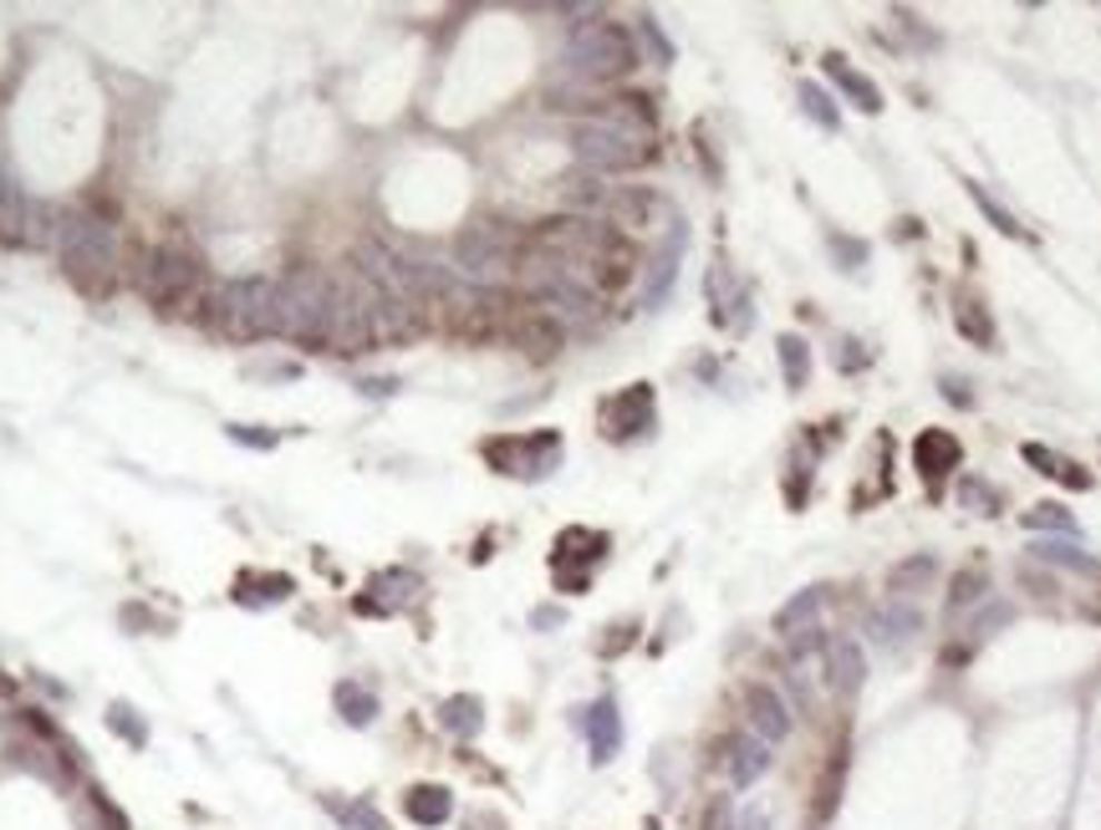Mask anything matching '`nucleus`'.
Returning a JSON list of instances; mask_svg holds the SVG:
<instances>
[{
  "instance_id": "1",
  "label": "nucleus",
  "mask_w": 1101,
  "mask_h": 830,
  "mask_svg": "<svg viewBox=\"0 0 1101 830\" xmlns=\"http://www.w3.org/2000/svg\"><path fill=\"white\" fill-rule=\"evenodd\" d=\"M194 316L225 342L286 337V302H281V280H271V276L215 280L205 290V302L194 306Z\"/></svg>"
},
{
  "instance_id": "2",
  "label": "nucleus",
  "mask_w": 1101,
  "mask_h": 830,
  "mask_svg": "<svg viewBox=\"0 0 1101 830\" xmlns=\"http://www.w3.org/2000/svg\"><path fill=\"white\" fill-rule=\"evenodd\" d=\"M57 255L61 270L82 296H108L118 280V235L108 219L87 215V209H57Z\"/></svg>"
},
{
  "instance_id": "3",
  "label": "nucleus",
  "mask_w": 1101,
  "mask_h": 830,
  "mask_svg": "<svg viewBox=\"0 0 1101 830\" xmlns=\"http://www.w3.org/2000/svg\"><path fill=\"white\" fill-rule=\"evenodd\" d=\"M515 280H521L525 296H531V302L541 306V312L557 316L561 326H592L597 316H602V302H607V296H597V290L587 286V280H581L567 260H557V255L531 250V245H525Z\"/></svg>"
},
{
  "instance_id": "4",
  "label": "nucleus",
  "mask_w": 1101,
  "mask_h": 830,
  "mask_svg": "<svg viewBox=\"0 0 1101 830\" xmlns=\"http://www.w3.org/2000/svg\"><path fill=\"white\" fill-rule=\"evenodd\" d=\"M561 61H567V72L577 77V82L602 87V82H618V77H628L632 67H638V41H632V31L622 21L597 16V21H581L567 37Z\"/></svg>"
},
{
  "instance_id": "5",
  "label": "nucleus",
  "mask_w": 1101,
  "mask_h": 830,
  "mask_svg": "<svg viewBox=\"0 0 1101 830\" xmlns=\"http://www.w3.org/2000/svg\"><path fill=\"white\" fill-rule=\"evenodd\" d=\"M521 255H525L521 235L495 225V219H474V225H464L460 235H454V270L480 290L505 286V280L521 270Z\"/></svg>"
},
{
  "instance_id": "6",
  "label": "nucleus",
  "mask_w": 1101,
  "mask_h": 830,
  "mask_svg": "<svg viewBox=\"0 0 1101 830\" xmlns=\"http://www.w3.org/2000/svg\"><path fill=\"white\" fill-rule=\"evenodd\" d=\"M281 302H286V337L306 347H327L332 322H337V276L302 265L281 276Z\"/></svg>"
},
{
  "instance_id": "7",
  "label": "nucleus",
  "mask_w": 1101,
  "mask_h": 830,
  "mask_svg": "<svg viewBox=\"0 0 1101 830\" xmlns=\"http://www.w3.org/2000/svg\"><path fill=\"white\" fill-rule=\"evenodd\" d=\"M138 290H144V302L158 306V312H184V306L205 302L209 280H205V265H199V255L179 250V245H158V250L144 255Z\"/></svg>"
},
{
  "instance_id": "8",
  "label": "nucleus",
  "mask_w": 1101,
  "mask_h": 830,
  "mask_svg": "<svg viewBox=\"0 0 1101 830\" xmlns=\"http://www.w3.org/2000/svg\"><path fill=\"white\" fill-rule=\"evenodd\" d=\"M571 154L581 158V169L587 174H618V169H638L653 158V138H642V132H628V128H612L602 118H587L571 128Z\"/></svg>"
},
{
  "instance_id": "9",
  "label": "nucleus",
  "mask_w": 1101,
  "mask_h": 830,
  "mask_svg": "<svg viewBox=\"0 0 1101 830\" xmlns=\"http://www.w3.org/2000/svg\"><path fill=\"white\" fill-rule=\"evenodd\" d=\"M484 458L495 464L500 474H525V480H541V474L557 470L561 458V438L557 434H535V438H495L484 444Z\"/></svg>"
},
{
  "instance_id": "10",
  "label": "nucleus",
  "mask_w": 1101,
  "mask_h": 830,
  "mask_svg": "<svg viewBox=\"0 0 1101 830\" xmlns=\"http://www.w3.org/2000/svg\"><path fill=\"white\" fill-rule=\"evenodd\" d=\"M505 337L521 347L525 362H557L561 347H567V326L551 312H541V306H525V312H510Z\"/></svg>"
},
{
  "instance_id": "11",
  "label": "nucleus",
  "mask_w": 1101,
  "mask_h": 830,
  "mask_svg": "<svg viewBox=\"0 0 1101 830\" xmlns=\"http://www.w3.org/2000/svg\"><path fill=\"white\" fill-rule=\"evenodd\" d=\"M739 709H745V723H750V734L760 739V744H786L790 739V703L780 699V688L770 683H745V693H739Z\"/></svg>"
},
{
  "instance_id": "12",
  "label": "nucleus",
  "mask_w": 1101,
  "mask_h": 830,
  "mask_svg": "<svg viewBox=\"0 0 1101 830\" xmlns=\"http://www.w3.org/2000/svg\"><path fill=\"white\" fill-rule=\"evenodd\" d=\"M602 219L618 229V235H648V229H658V219H663V199H658L653 189H642V184H622V189L607 194Z\"/></svg>"
},
{
  "instance_id": "13",
  "label": "nucleus",
  "mask_w": 1101,
  "mask_h": 830,
  "mask_svg": "<svg viewBox=\"0 0 1101 830\" xmlns=\"http://www.w3.org/2000/svg\"><path fill=\"white\" fill-rule=\"evenodd\" d=\"M653 428V387L648 383H632L622 387L618 397H607L602 403V434L607 438H638Z\"/></svg>"
},
{
  "instance_id": "14",
  "label": "nucleus",
  "mask_w": 1101,
  "mask_h": 830,
  "mask_svg": "<svg viewBox=\"0 0 1101 830\" xmlns=\"http://www.w3.org/2000/svg\"><path fill=\"white\" fill-rule=\"evenodd\" d=\"M715 764L729 774V784H755L765 770H770V744H760L755 734H725L715 744Z\"/></svg>"
},
{
  "instance_id": "15",
  "label": "nucleus",
  "mask_w": 1101,
  "mask_h": 830,
  "mask_svg": "<svg viewBox=\"0 0 1101 830\" xmlns=\"http://www.w3.org/2000/svg\"><path fill=\"white\" fill-rule=\"evenodd\" d=\"M684 240H689V229H684V219H668V235L663 245H658L648 260H642V302L653 306L668 296V286H674L678 276V255H684Z\"/></svg>"
},
{
  "instance_id": "16",
  "label": "nucleus",
  "mask_w": 1101,
  "mask_h": 830,
  "mask_svg": "<svg viewBox=\"0 0 1101 830\" xmlns=\"http://www.w3.org/2000/svg\"><path fill=\"white\" fill-rule=\"evenodd\" d=\"M923 632V612L913 602H903V596H893L887 606H877V612L867 616V638L872 642H883V648H897V642H913Z\"/></svg>"
},
{
  "instance_id": "17",
  "label": "nucleus",
  "mask_w": 1101,
  "mask_h": 830,
  "mask_svg": "<svg viewBox=\"0 0 1101 830\" xmlns=\"http://www.w3.org/2000/svg\"><path fill=\"white\" fill-rule=\"evenodd\" d=\"M602 122H612V128H628V132H642V138H653L658 132V112H653V97H642V92H618V97H607L602 112H597Z\"/></svg>"
},
{
  "instance_id": "18",
  "label": "nucleus",
  "mask_w": 1101,
  "mask_h": 830,
  "mask_svg": "<svg viewBox=\"0 0 1101 830\" xmlns=\"http://www.w3.org/2000/svg\"><path fill=\"white\" fill-rule=\"evenodd\" d=\"M826 683L842 693V699H852L862 688V678H867V658H862V642L857 638H832V652H826Z\"/></svg>"
},
{
  "instance_id": "19",
  "label": "nucleus",
  "mask_w": 1101,
  "mask_h": 830,
  "mask_svg": "<svg viewBox=\"0 0 1101 830\" xmlns=\"http://www.w3.org/2000/svg\"><path fill=\"white\" fill-rule=\"evenodd\" d=\"M959 458H964V448H959V438L944 434V428H928V434H918V444H913V464H918L923 480H938V474L959 470Z\"/></svg>"
},
{
  "instance_id": "20",
  "label": "nucleus",
  "mask_w": 1101,
  "mask_h": 830,
  "mask_svg": "<svg viewBox=\"0 0 1101 830\" xmlns=\"http://www.w3.org/2000/svg\"><path fill=\"white\" fill-rule=\"evenodd\" d=\"M403 816H409L413 826L434 830V826H444V820L454 816V794H449L444 784H413V790L403 794Z\"/></svg>"
},
{
  "instance_id": "21",
  "label": "nucleus",
  "mask_w": 1101,
  "mask_h": 830,
  "mask_svg": "<svg viewBox=\"0 0 1101 830\" xmlns=\"http://www.w3.org/2000/svg\"><path fill=\"white\" fill-rule=\"evenodd\" d=\"M822 67H826V77H832V82L842 87V92H847L862 112H883V92H877V82H872V77H862V72H852L842 51H826Z\"/></svg>"
},
{
  "instance_id": "22",
  "label": "nucleus",
  "mask_w": 1101,
  "mask_h": 830,
  "mask_svg": "<svg viewBox=\"0 0 1101 830\" xmlns=\"http://www.w3.org/2000/svg\"><path fill=\"white\" fill-rule=\"evenodd\" d=\"M587 739H592V759L597 764H607V759L618 754V744H622V723H618V703L612 699H597L592 709H587Z\"/></svg>"
},
{
  "instance_id": "23",
  "label": "nucleus",
  "mask_w": 1101,
  "mask_h": 830,
  "mask_svg": "<svg viewBox=\"0 0 1101 830\" xmlns=\"http://www.w3.org/2000/svg\"><path fill=\"white\" fill-rule=\"evenodd\" d=\"M607 194H612V189L602 184V174H587V169H581V174H567V179H561V205H567L571 215H581V219L602 215V209H607Z\"/></svg>"
},
{
  "instance_id": "24",
  "label": "nucleus",
  "mask_w": 1101,
  "mask_h": 830,
  "mask_svg": "<svg viewBox=\"0 0 1101 830\" xmlns=\"http://www.w3.org/2000/svg\"><path fill=\"white\" fill-rule=\"evenodd\" d=\"M367 591H383V596H357V612L383 616V612H393L409 591H419V576H413V571H383V576H373Z\"/></svg>"
},
{
  "instance_id": "25",
  "label": "nucleus",
  "mask_w": 1101,
  "mask_h": 830,
  "mask_svg": "<svg viewBox=\"0 0 1101 830\" xmlns=\"http://www.w3.org/2000/svg\"><path fill=\"white\" fill-rule=\"evenodd\" d=\"M822 602H826V586H806V591H796L780 612H775V632L780 638H796L800 626H812V616L822 612Z\"/></svg>"
},
{
  "instance_id": "26",
  "label": "nucleus",
  "mask_w": 1101,
  "mask_h": 830,
  "mask_svg": "<svg viewBox=\"0 0 1101 830\" xmlns=\"http://www.w3.org/2000/svg\"><path fill=\"white\" fill-rule=\"evenodd\" d=\"M439 723H444L449 734H460V739H474L480 734V723H484V709L474 693H454V699L439 709Z\"/></svg>"
},
{
  "instance_id": "27",
  "label": "nucleus",
  "mask_w": 1101,
  "mask_h": 830,
  "mask_svg": "<svg viewBox=\"0 0 1101 830\" xmlns=\"http://www.w3.org/2000/svg\"><path fill=\"white\" fill-rule=\"evenodd\" d=\"M1025 464H1041V474H1051V480L1071 484V490H1091V474L1081 470V464H1071V458L1051 454L1045 444H1025Z\"/></svg>"
},
{
  "instance_id": "28",
  "label": "nucleus",
  "mask_w": 1101,
  "mask_h": 830,
  "mask_svg": "<svg viewBox=\"0 0 1101 830\" xmlns=\"http://www.w3.org/2000/svg\"><path fill=\"white\" fill-rule=\"evenodd\" d=\"M775 352H780V373H786V387H790V393H800V387H806V377H812V347H806L796 332H786Z\"/></svg>"
},
{
  "instance_id": "29",
  "label": "nucleus",
  "mask_w": 1101,
  "mask_h": 830,
  "mask_svg": "<svg viewBox=\"0 0 1101 830\" xmlns=\"http://www.w3.org/2000/svg\"><path fill=\"white\" fill-rule=\"evenodd\" d=\"M933 576H938V561H933V555H913V561H903V566L887 571V591H893V596L908 591L913 596V591H923Z\"/></svg>"
},
{
  "instance_id": "30",
  "label": "nucleus",
  "mask_w": 1101,
  "mask_h": 830,
  "mask_svg": "<svg viewBox=\"0 0 1101 830\" xmlns=\"http://www.w3.org/2000/svg\"><path fill=\"white\" fill-rule=\"evenodd\" d=\"M332 699H337V713L352 723V729H367V723L377 719V699L367 693V688H357V683H337Z\"/></svg>"
},
{
  "instance_id": "31",
  "label": "nucleus",
  "mask_w": 1101,
  "mask_h": 830,
  "mask_svg": "<svg viewBox=\"0 0 1101 830\" xmlns=\"http://www.w3.org/2000/svg\"><path fill=\"white\" fill-rule=\"evenodd\" d=\"M1030 551L1041 555V561H1055V566H1071V571H1087V576H1097V561H1091L1081 545H1065V541H1035Z\"/></svg>"
},
{
  "instance_id": "32",
  "label": "nucleus",
  "mask_w": 1101,
  "mask_h": 830,
  "mask_svg": "<svg viewBox=\"0 0 1101 830\" xmlns=\"http://www.w3.org/2000/svg\"><path fill=\"white\" fill-rule=\"evenodd\" d=\"M984 591H990V576H984L980 566L954 571V581H948V612H964L969 602H980Z\"/></svg>"
},
{
  "instance_id": "33",
  "label": "nucleus",
  "mask_w": 1101,
  "mask_h": 830,
  "mask_svg": "<svg viewBox=\"0 0 1101 830\" xmlns=\"http://www.w3.org/2000/svg\"><path fill=\"white\" fill-rule=\"evenodd\" d=\"M800 108H806V118H816V122H822L826 132H836V128H842V112H836L832 92H822V87H816V82H800Z\"/></svg>"
},
{
  "instance_id": "34",
  "label": "nucleus",
  "mask_w": 1101,
  "mask_h": 830,
  "mask_svg": "<svg viewBox=\"0 0 1101 830\" xmlns=\"http://www.w3.org/2000/svg\"><path fill=\"white\" fill-rule=\"evenodd\" d=\"M954 322H959V332H964L969 342H980V347H994V322H990V316H984L974 302H959V306H954Z\"/></svg>"
},
{
  "instance_id": "35",
  "label": "nucleus",
  "mask_w": 1101,
  "mask_h": 830,
  "mask_svg": "<svg viewBox=\"0 0 1101 830\" xmlns=\"http://www.w3.org/2000/svg\"><path fill=\"white\" fill-rule=\"evenodd\" d=\"M969 194H974V205L984 209V219H990V225L1000 229V235H1025V229L1015 225V215H1010V209L1000 205V199H994V194L984 189V184H969Z\"/></svg>"
},
{
  "instance_id": "36",
  "label": "nucleus",
  "mask_w": 1101,
  "mask_h": 830,
  "mask_svg": "<svg viewBox=\"0 0 1101 830\" xmlns=\"http://www.w3.org/2000/svg\"><path fill=\"white\" fill-rule=\"evenodd\" d=\"M959 500H964L974 515H994V510H1000V490L984 480H959Z\"/></svg>"
},
{
  "instance_id": "37",
  "label": "nucleus",
  "mask_w": 1101,
  "mask_h": 830,
  "mask_svg": "<svg viewBox=\"0 0 1101 830\" xmlns=\"http://www.w3.org/2000/svg\"><path fill=\"white\" fill-rule=\"evenodd\" d=\"M1025 530H1055V535H1077V520L1065 515L1061 505H1035V510H1025Z\"/></svg>"
},
{
  "instance_id": "38",
  "label": "nucleus",
  "mask_w": 1101,
  "mask_h": 830,
  "mask_svg": "<svg viewBox=\"0 0 1101 830\" xmlns=\"http://www.w3.org/2000/svg\"><path fill=\"white\" fill-rule=\"evenodd\" d=\"M735 800L729 794H709L699 810V830H735Z\"/></svg>"
},
{
  "instance_id": "39",
  "label": "nucleus",
  "mask_w": 1101,
  "mask_h": 830,
  "mask_svg": "<svg viewBox=\"0 0 1101 830\" xmlns=\"http://www.w3.org/2000/svg\"><path fill=\"white\" fill-rule=\"evenodd\" d=\"M108 723H112V729H118V734L122 739H128V744H144V723H138V713L134 709H128V703H112V709H108Z\"/></svg>"
},
{
  "instance_id": "40",
  "label": "nucleus",
  "mask_w": 1101,
  "mask_h": 830,
  "mask_svg": "<svg viewBox=\"0 0 1101 830\" xmlns=\"http://www.w3.org/2000/svg\"><path fill=\"white\" fill-rule=\"evenodd\" d=\"M832 250H836V260H842V270H857V265L867 260V245L847 240V235H832Z\"/></svg>"
},
{
  "instance_id": "41",
  "label": "nucleus",
  "mask_w": 1101,
  "mask_h": 830,
  "mask_svg": "<svg viewBox=\"0 0 1101 830\" xmlns=\"http://www.w3.org/2000/svg\"><path fill=\"white\" fill-rule=\"evenodd\" d=\"M342 820H347L352 830H387V820L377 816L373 806H347V810H342Z\"/></svg>"
},
{
  "instance_id": "42",
  "label": "nucleus",
  "mask_w": 1101,
  "mask_h": 830,
  "mask_svg": "<svg viewBox=\"0 0 1101 830\" xmlns=\"http://www.w3.org/2000/svg\"><path fill=\"white\" fill-rule=\"evenodd\" d=\"M806 480H812V464H806V458H790V505H806Z\"/></svg>"
},
{
  "instance_id": "43",
  "label": "nucleus",
  "mask_w": 1101,
  "mask_h": 830,
  "mask_svg": "<svg viewBox=\"0 0 1101 830\" xmlns=\"http://www.w3.org/2000/svg\"><path fill=\"white\" fill-rule=\"evenodd\" d=\"M230 438L235 444H250V448H276V434H260L255 423H230Z\"/></svg>"
},
{
  "instance_id": "44",
  "label": "nucleus",
  "mask_w": 1101,
  "mask_h": 830,
  "mask_svg": "<svg viewBox=\"0 0 1101 830\" xmlns=\"http://www.w3.org/2000/svg\"><path fill=\"white\" fill-rule=\"evenodd\" d=\"M642 37H648V47L658 51V61H674V47H668V37L658 31V21L653 16H642Z\"/></svg>"
},
{
  "instance_id": "45",
  "label": "nucleus",
  "mask_w": 1101,
  "mask_h": 830,
  "mask_svg": "<svg viewBox=\"0 0 1101 830\" xmlns=\"http://www.w3.org/2000/svg\"><path fill=\"white\" fill-rule=\"evenodd\" d=\"M1005 622H1010V606L994 602L990 612H980V622H974V638H990V626H1005Z\"/></svg>"
},
{
  "instance_id": "46",
  "label": "nucleus",
  "mask_w": 1101,
  "mask_h": 830,
  "mask_svg": "<svg viewBox=\"0 0 1101 830\" xmlns=\"http://www.w3.org/2000/svg\"><path fill=\"white\" fill-rule=\"evenodd\" d=\"M735 830H770V810L765 806H745L735 820Z\"/></svg>"
},
{
  "instance_id": "47",
  "label": "nucleus",
  "mask_w": 1101,
  "mask_h": 830,
  "mask_svg": "<svg viewBox=\"0 0 1101 830\" xmlns=\"http://www.w3.org/2000/svg\"><path fill=\"white\" fill-rule=\"evenodd\" d=\"M367 397H387V393H399V377H367V383H357Z\"/></svg>"
},
{
  "instance_id": "48",
  "label": "nucleus",
  "mask_w": 1101,
  "mask_h": 830,
  "mask_svg": "<svg viewBox=\"0 0 1101 830\" xmlns=\"http://www.w3.org/2000/svg\"><path fill=\"white\" fill-rule=\"evenodd\" d=\"M836 347H842V352H836V367H847V373H852V367H857V342L842 337Z\"/></svg>"
},
{
  "instance_id": "49",
  "label": "nucleus",
  "mask_w": 1101,
  "mask_h": 830,
  "mask_svg": "<svg viewBox=\"0 0 1101 830\" xmlns=\"http://www.w3.org/2000/svg\"><path fill=\"white\" fill-rule=\"evenodd\" d=\"M948 397H954V403H959V408H969V393H964V383H959V377H948Z\"/></svg>"
},
{
  "instance_id": "50",
  "label": "nucleus",
  "mask_w": 1101,
  "mask_h": 830,
  "mask_svg": "<svg viewBox=\"0 0 1101 830\" xmlns=\"http://www.w3.org/2000/svg\"><path fill=\"white\" fill-rule=\"evenodd\" d=\"M648 830H658V826H653V820H648Z\"/></svg>"
}]
</instances>
